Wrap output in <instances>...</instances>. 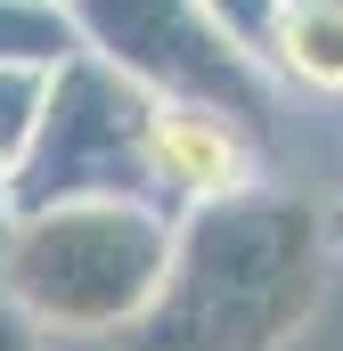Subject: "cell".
<instances>
[{
    "label": "cell",
    "mask_w": 343,
    "mask_h": 351,
    "mask_svg": "<svg viewBox=\"0 0 343 351\" xmlns=\"http://www.w3.org/2000/svg\"><path fill=\"white\" fill-rule=\"evenodd\" d=\"M327 213L294 188H246L172 213L156 302L115 335L123 351H286L327 302Z\"/></svg>",
    "instance_id": "1"
},
{
    "label": "cell",
    "mask_w": 343,
    "mask_h": 351,
    "mask_svg": "<svg viewBox=\"0 0 343 351\" xmlns=\"http://www.w3.org/2000/svg\"><path fill=\"white\" fill-rule=\"evenodd\" d=\"M172 262V213L131 196H90L16 213L0 237V302L33 335H123Z\"/></svg>",
    "instance_id": "2"
},
{
    "label": "cell",
    "mask_w": 343,
    "mask_h": 351,
    "mask_svg": "<svg viewBox=\"0 0 343 351\" xmlns=\"http://www.w3.org/2000/svg\"><path fill=\"white\" fill-rule=\"evenodd\" d=\"M156 98L115 74L106 58H66L49 74V106L33 147L16 156L8 196L16 213H49V204H90V196H131V204H164L156 196Z\"/></svg>",
    "instance_id": "3"
},
{
    "label": "cell",
    "mask_w": 343,
    "mask_h": 351,
    "mask_svg": "<svg viewBox=\"0 0 343 351\" xmlns=\"http://www.w3.org/2000/svg\"><path fill=\"white\" fill-rule=\"evenodd\" d=\"M74 33L90 58H106L115 74L147 90L156 106H213L237 123H270L278 82L261 66L254 41H237L213 8L196 0H66Z\"/></svg>",
    "instance_id": "4"
},
{
    "label": "cell",
    "mask_w": 343,
    "mask_h": 351,
    "mask_svg": "<svg viewBox=\"0 0 343 351\" xmlns=\"http://www.w3.org/2000/svg\"><path fill=\"white\" fill-rule=\"evenodd\" d=\"M156 196L164 204H221L261 188V131L213 106H156Z\"/></svg>",
    "instance_id": "5"
},
{
    "label": "cell",
    "mask_w": 343,
    "mask_h": 351,
    "mask_svg": "<svg viewBox=\"0 0 343 351\" xmlns=\"http://www.w3.org/2000/svg\"><path fill=\"white\" fill-rule=\"evenodd\" d=\"M270 82H294L311 98H343V0H278L261 33Z\"/></svg>",
    "instance_id": "6"
},
{
    "label": "cell",
    "mask_w": 343,
    "mask_h": 351,
    "mask_svg": "<svg viewBox=\"0 0 343 351\" xmlns=\"http://www.w3.org/2000/svg\"><path fill=\"white\" fill-rule=\"evenodd\" d=\"M82 58L66 0H0V66H66Z\"/></svg>",
    "instance_id": "7"
},
{
    "label": "cell",
    "mask_w": 343,
    "mask_h": 351,
    "mask_svg": "<svg viewBox=\"0 0 343 351\" xmlns=\"http://www.w3.org/2000/svg\"><path fill=\"white\" fill-rule=\"evenodd\" d=\"M49 74H58V66H0V164H8V172H16V156L33 147V131H41Z\"/></svg>",
    "instance_id": "8"
},
{
    "label": "cell",
    "mask_w": 343,
    "mask_h": 351,
    "mask_svg": "<svg viewBox=\"0 0 343 351\" xmlns=\"http://www.w3.org/2000/svg\"><path fill=\"white\" fill-rule=\"evenodd\" d=\"M196 8H213L237 41H254L261 49V33H270V16H278V0H196Z\"/></svg>",
    "instance_id": "9"
},
{
    "label": "cell",
    "mask_w": 343,
    "mask_h": 351,
    "mask_svg": "<svg viewBox=\"0 0 343 351\" xmlns=\"http://www.w3.org/2000/svg\"><path fill=\"white\" fill-rule=\"evenodd\" d=\"M0 351H41V335H33V327L8 311V302H0Z\"/></svg>",
    "instance_id": "10"
},
{
    "label": "cell",
    "mask_w": 343,
    "mask_h": 351,
    "mask_svg": "<svg viewBox=\"0 0 343 351\" xmlns=\"http://www.w3.org/2000/svg\"><path fill=\"white\" fill-rule=\"evenodd\" d=\"M8 221H16V196H8V164H0V237H8Z\"/></svg>",
    "instance_id": "11"
},
{
    "label": "cell",
    "mask_w": 343,
    "mask_h": 351,
    "mask_svg": "<svg viewBox=\"0 0 343 351\" xmlns=\"http://www.w3.org/2000/svg\"><path fill=\"white\" fill-rule=\"evenodd\" d=\"M327 237H335V245H343V196H335V213H327Z\"/></svg>",
    "instance_id": "12"
}]
</instances>
